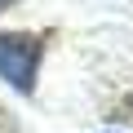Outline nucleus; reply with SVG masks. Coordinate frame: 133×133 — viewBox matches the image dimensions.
Returning a JSON list of instances; mask_svg holds the SVG:
<instances>
[{
  "label": "nucleus",
  "instance_id": "f257e3e1",
  "mask_svg": "<svg viewBox=\"0 0 133 133\" xmlns=\"http://www.w3.org/2000/svg\"><path fill=\"white\" fill-rule=\"evenodd\" d=\"M44 58V40L31 31H5L0 36V76L18 93H36V71Z\"/></svg>",
  "mask_w": 133,
  "mask_h": 133
},
{
  "label": "nucleus",
  "instance_id": "f03ea898",
  "mask_svg": "<svg viewBox=\"0 0 133 133\" xmlns=\"http://www.w3.org/2000/svg\"><path fill=\"white\" fill-rule=\"evenodd\" d=\"M9 5H18V0H0V9H9Z\"/></svg>",
  "mask_w": 133,
  "mask_h": 133
}]
</instances>
